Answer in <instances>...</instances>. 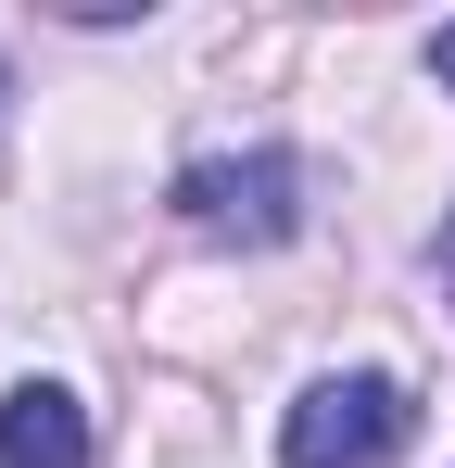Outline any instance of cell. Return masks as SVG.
<instances>
[{
    "label": "cell",
    "instance_id": "obj_4",
    "mask_svg": "<svg viewBox=\"0 0 455 468\" xmlns=\"http://www.w3.org/2000/svg\"><path fill=\"white\" fill-rule=\"evenodd\" d=\"M430 77H443V101H455V26H443V38H430Z\"/></svg>",
    "mask_w": 455,
    "mask_h": 468
},
{
    "label": "cell",
    "instance_id": "obj_5",
    "mask_svg": "<svg viewBox=\"0 0 455 468\" xmlns=\"http://www.w3.org/2000/svg\"><path fill=\"white\" fill-rule=\"evenodd\" d=\"M0 101H13V64H0Z\"/></svg>",
    "mask_w": 455,
    "mask_h": 468
},
{
    "label": "cell",
    "instance_id": "obj_3",
    "mask_svg": "<svg viewBox=\"0 0 455 468\" xmlns=\"http://www.w3.org/2000/svg\"><path fill=\"white\" fill-rule=\"evenodd\" d=\"M0 468H89V405L64 380H13L0 392Z\"/></svg>",
    "mask_w": 455,
    "mask_h": 468
},
{
    "label": "cell",
    "instance_id": "obj_1",
    "mask_svg": "<svg viewBox=\"0 0 455 468\" xmlns=\"http://www.w3.org/2000/svg\"><path fill=\"white\" fill-rule=\"evenodd\" d=\"M405 443H418V405H405V380H379V367L316 380L279 418V468H392Z\"/></svg>",
    "mask_w": 455,
    "mask_h": 468
},
{
    "label": "cell",
    "instance_id": "obj_2",
    "mask_svg": "<svg viewBox=\"0 0 455 468\" xmlns=\"http://www.w3.org/2000/svg\"><path fill=\"white\" fill-rule=\"evenodd\" d=\"M177 216H190L203 240L279 253V240L303 229V165L279 153V140H253V153H203L190 177H177Z\"/></svg>",
    "mask_w": 455,
    "mask_h": 468
}]
</instances>
